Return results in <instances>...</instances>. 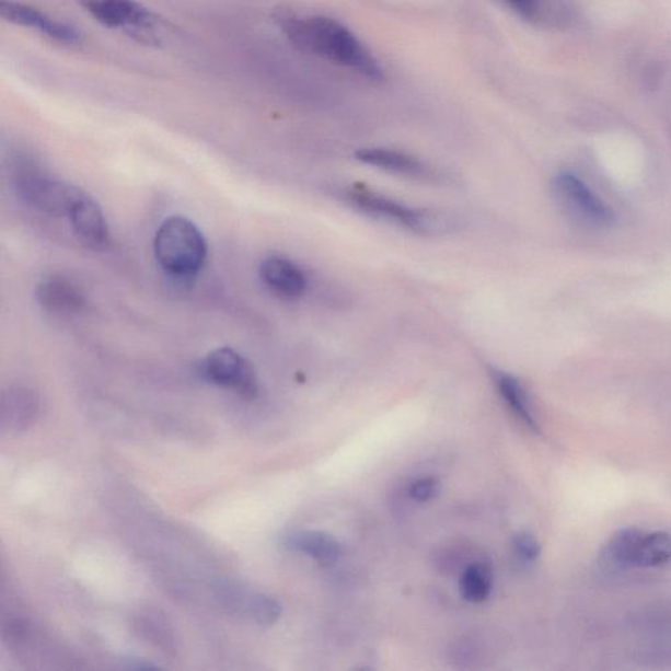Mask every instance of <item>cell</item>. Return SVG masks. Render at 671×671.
I'll use <instances>...</instances> for the list:
<instances>
[{
	"instance_id": "d6986e66",
	"label": "cell",
	"mask_w": 671,
	"mask_h": 671,
	"mask_svg": "<svg viewBox=\"0 0 671 671\" xmlns=\"http://www.w3.org/2000/svg\"><path fill=\"white\" fill-rule=\"evenodd\" d=\"M494 574L488 563L476 562L463 570L460 590L464 600L481 603L488 600Z\"/></svg>"
},
{
	"instance_id": "30bf717a",
	"label": "cell",
	"mask_w": 671,
	"mask_h": 671,
	"mask_svg": "<svg viewBox=\"0 0 671 671\" xmlns=\"http://www.w3.org/2000/svg\"><path fill=\"white\" fill-rule=\"evenodd\" d=\"M0 15L7 22L28 26L59 43L72 44L79 39V33L71 26L57 22L33 7L13 2V0H0Z\"/></svg>"
},
{
	"instance_id": "ba28073f",
	"label": "cell",
	"mask_w": 671,
	"mask_h": 671,
	"mask_svg": "<svg viewBox=\"0 0 671 671\" xmlns=\"http://www.w3.org/2000/svg\"><path fill=\"white\" fill-rule=\"evenodd\" d=\"M69 219L78 241L85 248L104 251L109 245L108 223L102 208L90 196L82 193L69 212Z\"/></svg>"
},
{
	"instance_id": "8fae6325",
	"label": "cell",
	"mask_w": 671,
	"mask_h": 671,
	"mask_svg": "<svg viewBox=\"0 0 671 671\" xmlns=\"http://www.w3.org/2000/svg\"><path fill=\"white\" fill-rule=\"evenodd\" d=\"M221 600L231 613L263 624V626L276 623L282 611L280 603L274 598L251 593V591L241 588L223 589Z\"/></svg>"
},
{
	"instance_id": "52a82bcc",
	"label": "cell",
	"mask_w": 671,
	"mask_h": 671,
	"mask_svg": "<svg viewBox=\"0 0 671 671\" xmlns=\"http://www.w3.org/2000/svg\"><path fill=\"white\" fill-rule=\"evenodd\" d=\"M83 5L92 18L109 28H123L146 42L154 39V18L135 0H83Z\"/></svg>"
},
{
	"instance_id": "9a60e30c",
	"label": "cell",
	"mask_w": 671,
	"mask_h": 671,
	"mask_svg": "<svg viewBox=\"0 0 671 671\" xmlns=\"http://www.w3.org/2000/svg\"><path fill=\"white\" fill-rule=\"evenodd\" d=\"M38 407V397L32 390L10 389L2 398V428L10 431L30 429L36 421Z\"/></svg>"
},
{
	"instance_id": "3957f363",
	"label": "cell",
	"mask_w": 671,
	"mask_h": 671,
	"mask_svg": "<svg viewBox=\"0 0 671 671\" xmlns=\"http://www.w3.org/2000/svg\"><path fill=\"white\" fill-rule=\"evenodd\" d=\"M12 183L22 201L53 217H68L82 190L58 181L31 157H18L12 164Z\"/></svg>"
},
{
	"instance_id": "5b68a950",
	"label": "cell",
	"mask_w": 671,
	"mask_h": 671,
	"mask_svg": "<svg viewBox=\"0 0 671 671\" xmlns=\"http://www.w3.org/2000/svg\"><path fill=\"white\" fill-rule=\"evenodd\" d=\"M197 373L204 381L236 392L243 398L257 395V377L252 363L234 349L219 348L210 351L198 363Z\"/></svg>"
},
{
	"instance_id": "8992f818",
	"label": "cell",
	"mask_w": 671,
	"mask_h": 671,
	"mask_svg": "<svg viewBox=\"0 0 671 671\" xmlns=\"http://www.w3.org/2000/svg\"><path fill=\"white\" fill-rule=\"evenodd\" d=\"M554 189L564 208L570 215L578 217L580 221L600 225V228L614 223L613 210L574 174L562 172L557 175L554 181Z\"/></svg>"
},
{
	"instance_id": "ac0fdd59",
	"label": "cell",
	"mask_w": 671,
	"mask_h": 671,
	"mask_svg": "<svg viewBox=\"0 0 671 671\" xmlns=\"http://www.w3.org/2000/svg\"><path fill=\"white\" fill-rule=\"evenodd\" d=\"M671 562V535L666 531L641 533L637 543L635 568H659Z\"/></svg>"
},
{
	"instance_id": "6da1fadb",
	"label": "cell",
	"mask_w": 671,
	"mask_h": 671,
	"mask_svg": "<svg viewBox=\"0 0 671 671\" xmlns=\"http://www.w3.org/2000/svg\"><path fill=\"white\" fill-rule=\"evenodd\" d=\"M281 22L285 35L296 49L349 66L371 81H382V70L375 59L336 20L324 16L285 18Z\"/></svg>"
},
{
	"instance_id": "277c9868",
	"label": "cell",
	"mask_w": 671,
	"mask_h": 671,
	"mask_svg": "<svg viewBox=\"0 0 671 671\" xmlns=\"http://www.w3.org/2000/svg\"><path fill=\"white\" fill-rule=\"evenodd\" d=\"M349 197L357 208L390 219L398 224L404 225L418 234L430 235L440 234L451 228L449 219L437 211L408 208L403 204L394 201V199L377 195L369 190H351Z\"/></svg>"
},
{
	"instance_id": "4fadbf2b",
	"label": "cell",
	"mask_w": 671,
	"mask_h": 671,
	"mask_svg": "<svg viewBox=\"0 0 671 671\" xmlns=\"http://www.w3.org/2000/svg\"><path fill=\"white\" fill-rule=\"evenodd\" d=\"M258 275L276 294L285 298H299L308 288V280L301 269L288 258L270 256L258 267Z\"/></svg>"
},
{
	"instance_id": "e0dca14e",
	"label": "cell",
	"mask_w": 671,
	"mask_h": 671,
	"mask_svg": "<svg viewBox=\"0 0 671 671\" xmlns=\"http://www.w3.org/2000/svg\"><path fill=\"white\" fill-rule=\"evenodd\" d=\"M356 158L365 164L405 176L428 177L431 175L420 161L404 154V152L385 149H362L356 152Z\"/></svg>"
},
{
	"instance_id": "9c48e42d",
	"label": "cell",
	"mask_w": 671,
	"mask_h": 671,
	"mask_svg": "<svg viewBox=\"0 0 671 671\" xmlns=\"http://www.w3.org/2000/svg\"><path fill=\"white\" fill-rule=\"evenodd\" d=\"M36 301L46 311L59 315H72L81 312L88 304V298L81 288L62 276H50L39 281L36 287Z\"/></svg>"
},
{
	"instance_id": "7402d4cb",
	"label": "cell",
	"mask_w": 671,
	"mask_h": 671,
	"mask_svg": "<svg viewBox=\"0 0 671 671\" xmlns=\"http://www.w3.org/2000/svg\"><path fill=\"white\" fill-rule=\"evenodd\" d=\"M511 9L529 20H537L543 15L547 0H505Z\"/></svg>"
},
{
	"instance_id": "2e32d148",
	"label": "cell",
	"mask_w": 671,
	"mask_h": 671,
	"mask_svg": "<svg viewBox=\"0 0 671 671\" xmlns=\"http://www.w3.org/2000/svg\"><path fill=\"white\" fill-rule=\"evenodd\" d=\"M498 392L508 404L511 412L521 420L531 431L540 433V424H537L533 403L530 401L528 391L524 390L522 383L517 378L511 377L502 371H494L491 373Z\"/></svg>"
},
{
	"instance_id": "5bb4252c",
	"label": "cell",
	"mask_w": 671,
	"mask_h": 671,
	"mask_svg": "<svg viewBox=\"0 0 671 671\" xmlns=\"http://www.w3.org/2000/svg\"><path fill=\"white\" fill-rule=\"evenodd\" d=\"M285 546L309 555L319 566H335L342 556V544L323 531H296L285 537Z\"/></svg>"
},
{
	"instance_id": "7a4b0ae2",
	"label": "cell",
	"mask_w": 671,
	"mask_h": 671,
	"mask_svg": "<svg viewBox=\"0 0 671 671\" xmlns=\"http://www.w3.org/2000/svg\"><path fill=\"white\" fill-rule=\"evenodd\" d=\"M155 257L162 269L178 278L195 277L208 257L203 232L189 219L176 216L165 219L157 231Z\"/></svg>"
},
{
	"instance_id": "ffe728a7",
	"label": "cell",
	"mask_w": 671,
	"mask_h": 671,
	"mask_svg": "<svg viewBox=\"0 0 671 671\" xmlns=\"http://www.w3.org/2000/svg\"><path fill=\"white\" fill-rule=\"evenodd\" d=\"M441 491V483L437 477H420L410 484L409 496L417 502H428L433 500Z\"/></svg>"
},
{
	"instance_id": "7c38bea8",
	"label": "cell",
	"mask_w": 671,
	"mask_h": 671,
	"mask_svg": "<svg viewBox=\"0 0 671 671\" xmlns=\"http://www.w3.org/2000/svg\"><path fill=\"white\" fill-rule=\"evenodd\" d=\"M643 531L627 528L616 531L598 555V567L609 576L620 575L635 568V555Z\"/></svg>"
},
{
	"instance_id": "44dd1931",
	"label": "cell",
	"mask_w": 671,
	"mask_h": 671,
	"mask_svg": "<svg viewBox=\"0 0 671 671\" xmlns=\"http://www.w3.org/2000/svg\"><path fill=\"white\" fill-rule=\"evenodd\" d=\"M514 548L524 562H535L542 554L541 543L530 533H520L514 537Z\"/></svg>"
}]
</instances>
